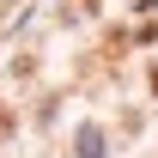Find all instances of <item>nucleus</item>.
<instances>
[{
    "instance_id": "obj_1",
    "label": "nucleus",
    "mask_w": 158,
    "mask_h": 158,
    "mask_svg": "<svg viewBox=\"0 0 158 158\" xmlns=\"http://www.w3.org/2000/svg\"><path fill=\"white\" fill-rule=\"evenodd\" d=\"M79 158H103V134L98 128H79Z\"/></svg>"
},
{
    "instance_id": "obj_2",
    "label": "nucleus",
    "mask_w": 158,
    "mask_h": 158,
    "mask_svg": "<svg viewBox=\"0 0 158 158\" xmlns=\"http://www.w3.org/2000/svg\"><path fill=\"white\" fill-rule=\"evenodd\" d=\"M0 134H12V116H6V110H0Z\"/></svg>"
},
{
    "instance_id": "obj_3",
    "label": "nucleus",
    "mask_w": 158,
    "mask_h": 158,
    "mask_svg": "<svg viewBox=\"0 0 158 158\" xmlns=\"http://www.w3.org/2000/svg\"><path fill=\"white\" fill-rule=\"evenodd\" d=\"M152 98H158V67H152Z\"/></svg>"
}]
</instances>
